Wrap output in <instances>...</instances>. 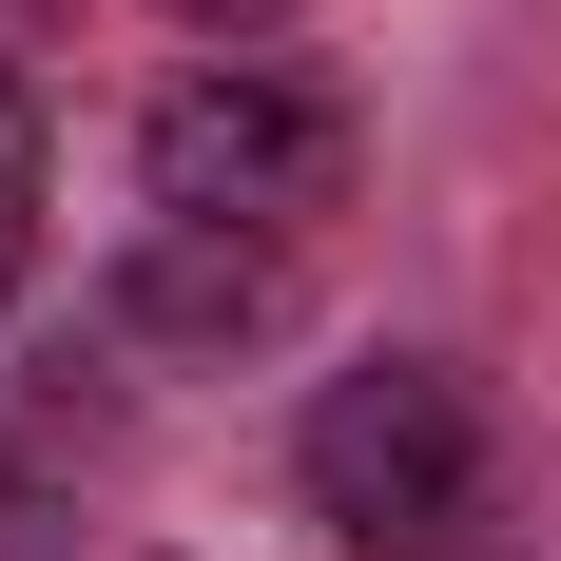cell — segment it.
<instances>
[{"label": "cell", "mask_w": 561, "mask_h": 561, "mask_svg": "<svg viewBox=\"0 0 561 561\" xmlns=\"http://www.w3.org/2000/svg\"><path fill=\"white\" fill-rule=\"evenodd\" d=\"M0 504H20V446H0Z\"/></svg>", "instance_id": "7"}, {"label": "cell", "mask_w": 561, "mask_h": 561, "mask_svg": "<svg viewBox=\"0 0 561 561\" xmlns=\"http://www.w3.org/2000/svg\"><path fill=\"white\" fill-rule=\"evenodd\" d=\"M39 272V116H20V78H0V290Z\"/></svg>", "instance_id": "4"}, {"label": "cell", "mask_w": 561, "mask_h": 561, "mask_svg": "<svg viewBox=\"0 0 561 561\" xmlns=\"http://www.w3.org/2000/svg\"><path fill=\"white\" fill-rule=\"evenodd\" d=\"M39 20H58V0H0V39H39Z\"/></svg>", "instance_id": "6"}, {"label": "cell", "mask_w": 561, "mask_h": 561, "mask_svg": "<svg viewBox=\"0 0 561 561\" xmlns=\"http://www.w3.org/2000/svg\"><path fill=\"white\" fill-rule=\"evenodd\" d=\"M290 310H310V252H272V232H136L116 252V330L136 348H194V368H232V348H272Z\"/></svg>", "instance_id": "3"}, {"label": "cell", "mask_w": 561, "mask_h": 561, "mask_svg": "<svg viewBox=\"0 0 561 561\" xmlns=\"http://www.w3.org/2000/svg\"><path fill=\"white\" fill-rule=\"evenodd\" d=\"M136 194L174 232H272V252H310L348 214V98L310 58H194L136 116Z\"/></svg>", "instance_id": "2"}, {"label": "cell", "mask_w": 561, "mask_h": 561, "mask_svg": "<svg viewBox=\"0 0 561 561\" xmlns=\"http://www.w3.org/2000/svg\"><path fill=\"white\" fill-rule=\"evenodd\" d=\"M310 523L348 561H504V446H484V388L388 348V368H330L310 388Z\"/></svg>", "instance_id": "1"}, {"label": "cell", "mask_w": 561, "mask_h": 561, "mask_svg": "<svg viewBox=\"0 0 561 561\" xmlns=\"http://www.w3.org/2000/svg\"><path fill=\"white\" fill-rule=\"evenodd\" d=\"M174 20H290V0H174Z\"/></svg>", "instance_id": "5"}]
</instances>
